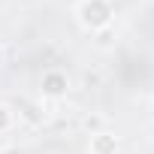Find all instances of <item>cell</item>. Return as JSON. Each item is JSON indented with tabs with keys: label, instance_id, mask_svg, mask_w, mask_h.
<instances>
[{
	"label": "cell",
	"instance_id": "cell-1",
	"mask_svg": "<svg viewBox=\"0 0 154 154\" xmlns=\"http://www.w3.org/2000/svg\"><path fill=\"white\" fill-rule=\"evenodd\" d=\"M94 148H97V154H112V151L118 148V142H115L112 136H106V133H97V136H94Z\"/></svg>",
	"mask_w": 154,
	"mask_h": 154
},
{
	"label": "cell",
	"instance_id": "cell-2",
	"mask_svg": "<svg viewBox=\"0 0 154 154\" xmlns=\"http://www.w3.org/2000/svg\"><path fill=\"white\" fill-rule=\"evenodd\" d=\"M0 60H3V45H0Z\"/></svg>",
	"mask_w": 154,
	"mask_h": 154
}]
</instances>
